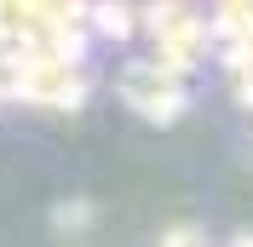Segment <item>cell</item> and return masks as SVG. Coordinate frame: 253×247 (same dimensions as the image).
<instances>
[{
    "label": "cell",
    "instance_id": "obj_1",
    "mask_svg": "<svg viewBox=\"0 0 253 247\" xmlns=\"http://www.w3.org/2000/svg\"><path fill=\"white\" fill-rule=\"evenodd\" d=\"M98 23H104V29H121V35H126V23H132V12H126L121 0H104V6H98Z\"/></svg>",
    "mask_w": 253,
    "mask_h": 247
},
{
    "label": "cell",
    "instance_id": "obj_2",
    "mask_svg": "<svg viewBox=\"0 0 253 247\" xmlns=\"http://www.w3.org/2000/svg\"><path fill=\"white\" fill-rule=\"evenodd\" d=\"M161 247H202V236L196 230H173V236H161Z\"/></svg>",
    "mask_w": 253,
    "mask_h": 247
}]
</instances>
